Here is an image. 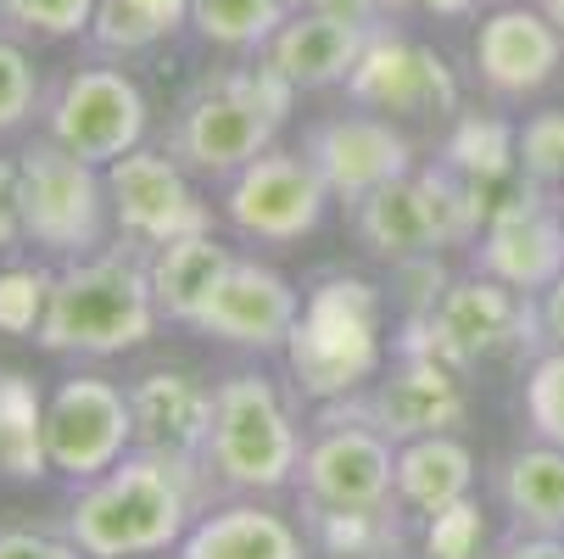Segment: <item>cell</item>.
<instances>
[{
	"label": "cell",
	"mask_w": 564,
	"mask_h": 559,
	"mask_svg": "<svg viewBox=\"0 0 564 559\" xmlns=\"http://www.w3.org/2000/svg\"><path fill=\"white\" fill-rule=\"evenodd\" d=\"M196 464L163 453H123L107 475L85 482L73 498L67 537L85 559H145L180 548L196 526Z\"/></svg>",
	"instance_id": "obj_1"
},
{
	"label": "cell",
	"mask_w": 564,
	"mask_h": 559,
	"mask_svg": "<svg viewBox=\"0 0 564 559\" xmlns=\"http://www.w3.org/2000/svg\"><path fill=\"white\" fill-rule=\"evenodd\" d=\"M156 291H151V258L129 247H101L90 258H73L56 286L40 325L45 353H78V358H112L151 336L156 325Z\"/></svg>",
	"instance_id": "obj_2"
},
{
	"label": "cell",
	"mask_w": 564,
	"mask_h": 559,
	"mask_svg": "<svg viewBox=\"0 0 564 559\" xmlns=\"http://www.w3.org/2000/svg\"><path fill=\"white\" fill-rule=\"evenodd\" d=\"M386 308L380 291L358 275H330L318 280L302 302V319L285 336V358L296 386L313 404H341L358 397L380 364H386Z\"/></svg>",
	"instance_id": "obj_3"
},
{
	"label": "cell",
	"mask_w": 564,
	"mask_h": 559,
	"mask_svg": "<svg viewBox=\"0 0 564 559\" xmlns=\"http://www.w3.org/2000/svg\"><path fill=\"white\" fill-rule=\"evenodd\" d=\"M291 101H296V85L269 62L218 73L180 107L174 157L207 180H235L274 146V129L291 118Z\"/></svg>",
	"instance_id": "obj_4"
},
{
	"label": "cell",
	"mask_w": 564,
	"mask_h": 559,
	"mask_svg": "<svg viewBox=\"0 0 564 559\" xmlns=\"http://www.w3.org/2000/svg\"><path fill=\"white\" fill-rule=\"evenodd\" d=\"M207 470L235 493H280L302 470V437L285 397L263 375H229L213 386Z\"/></svg>",
	"instance_id": "obj_5"
},
{
	"label": "cell",
	"mask_w": 564,
	"mask_h": 559,
	"mask_svg": "<svg viewBox=\"0 0 564 559\" xmlns=\"http://www.w3.org/2000/svg\"><path fill=\"white\" fill-rule=\"evenodd\" d=\"M352 224L375 258L402 264V258H425L436 247L475 241L487 213H480L475 191L442 163V169H414V174L380 185L375 196H364L352 207Z\"/></svg>",
	"instance_id": "obj_6"
},
{
	"label": "cell",
	"mask_w": 564,
	"mask_h": 559,
	"mask_svg": "<svg viewBox=\"0 0 564 559\" xmlns=\"http://www.w3.org/2000/svg\"><path fill=\"white\" fill-rule=\"evenodd\" d=\"M536 336H542V319L525 291H514L492 275H469V280H447L436 308L409 325L402 353H436V358L469 369V364L520 353Z\"/></svg>",
	"instance_id": "obj_7"
},
{
	"label": "cell",
	"mask_w": 564,
	"mask_h": 559,
	"mask_svg": "<svg viewBox=\"0 0 564 559\" xmlns=\"http://www.w3.org/2000/svg\"><path fill=\"white\" fill-rule=\"evenodd\" d=\"M23 180V235L56 258H90L107 241V169L62 151L56 140H34L18 163Z\"/></svg>",
	"instance_id": "obj_8"
},
{
	"label": "cell",
	"mask_w": 564,
	"mask_h": 559,
	"mask_svg": "<svg viewBox=\"0 0 564 559\" xmlns=\"http://www.w3.org/2000/svg\"><path fill=\"white\" fill-rule=\"evenodd\" d=\"M469 415L464 369L436 358V353H402L391 375H375L364 397H341V404H318V420H364L391 442L414 437H442L458 431Z\"/></svg>",
	"instance_id": "obj_9"
},
{
	"label": "cell",
	"mask_w": 564,
	"mask_h": 559,
	"mask_svg": "<svg viewBox=\"0 0 564 559\" xmlns=\"http://www.w3.org/2000/svg\"><path fill=\"white\" fill-rule=\"evenodd\" d=\"M51 140L73 157H85L96 169H112L118 157H129L134 146H145V96L123 67H73L56 96H51Z\"/></svg>",
	"instance_id": "obj_10"
},
{
	"label": "cell",
	"mask_w": 564,
	"mask_h": 559,
	"mask_svg": "<svg viewBox=\"0 0 564 559\" xmlns=\"http://www.w3.org/2000/svg\"><path fill=\"white\" fill-rule=\"evenodd\" d=\"M347 96L386 118H447V112H458V78L436 45L375 23L369 45L347 78Z\"/></svg>",
	"instance_id": "obj_11"
},
{
	"label": "cell",
	"mask_w": 564,
	"mask_h": 559,
	"mask_svg": "<svg viewBox=\"0 0 564 559\" xmlns=\"http://www.w3.org/2000/svg\"><path fill=\"white\" fill-rule=\"evenodd\" d=\"M134 448V409L129 391H118L101 375H73L45 404V453L51 470L73 482H96Z\"/></svg>",
	"instance_id": "obj_12"
},
{
	"label": "cell",
	"mask_w": 564,
	"mask_h": 559,
	"mask_svg": "<svg viewBox=\"0 0 564 559\" xmlns=\"http://www.w3.org/2000/svg\"><path fill=\"white\" fill-rule=\"evenodd\" d=\"M325 202H330V185H325V174L307 163V151L291 157V151L269 146L258 163H247L229 180L224 218L247 235V241L285 247V241H302V235L318 229Z\"/></svg>",
	"instance_id": "obj_13"
},
{
	"label": "cell",
	"mask_w": 564,
	"mask_h": 559,
	"mask_svg": "<svg viewBox=\"0 0 564 559\" xmlns=\"http://www.w3.org/2000/svg\"><path fill=\"white\" fill-rule=\"evenodd\" d=\"M475 258H480V275H492L525 297L547 291L564 275V213L553 191L520 174L509 196L492 207L487 229H480Z\"/></svg>",
	"instance_id": "obj_14"
},
{
	"label": "cell",
	"mask_w": 564,
	"mask_h": 559,
	"mask_svg": "<svg viewBox=\"0 0 564 559\" xmlns=\"http://www.w3.org/2000/svg\"><path fill=\"white\" fill-rule=\"evenodd\" d=\"M107 196H112L118 229L129 235V241H145V247H163V241H180V235L213 229L207 202L196 196V185L180 169V157H169V151L134 146L129 157H118V163L107 169Z\"/></svg>",
	"instance_id": "obj_15"
},
{
	"label": "cell",
	"mask_w": 564,
	"mask_h": 559,
	"mask_svg": "<svg viewBox=\"0 0 564 559\" xmlns=\"http://www.w3.org/2000/svg\"><path fill=\"white\" fill-rule=\"evenodd\" d=\"M318 431L302 448V487L307 504L325 509H386L397 493V442L380 437L364 420H318Z\"/></svg>",
	"instance_id": "obj_16"
},
{
	"label": "cell",
	"mask_w": 564,
	"mask_h": 559,
	"mask_svg": "<svg viewBox=\"0 0 564 559\" xmlns=\"http://www.w3.org/2000/svg\"><path fill=\"white\" fill-rule=\"evenodd\" d=\"M475 73L503 101H531L564 73V34L542 7H498L475 29Z\"/></svg>",
	"instance_id": "obj_17"
},
{
	"label": "cell",
	"mask_w": 564,
	"mask_h": 559,
	"mask_svg": "<svg viewBox=\"0 0 564 559\" xmlns=\"http://www.w3.org/2000/svg\"><path fill=\"white\" fill-rule=\"evenodd\" d=\"M307 163L325 174L330 196L358 207L380 185L414 174V146H409V135H402L391 118L347 112V118H325L307 135Z\"/></svg>",
	"instance_id": "obj_18"
},
{
	"label": "cell",
	"mask_w": 564,
	"mask_h": 559,
	"mask_svg": "<svg viewBox=\"0 0 564 559\" xmlns=\"http://www.w3.org/2000/svg\"><path fill=\"white\" fill-rule=\"evenodd\" d=\"M296 319H302V297H296V286L280 269L235 258V269L213 291V302L202 308L196 331L218 336L229 347H258L263 353V347H285Z\"/></svg>",
	"instance_id": "obj_19"
},
{
	"label": "cell",
	"mask_w": 564,
	"mask_h": 559,
	"mask_svg": "<svg viewBox=\"0 0 564 559\" xmlns=\"http://www.w3.org/2000/svg\"><path fill=\"white\" fill-rule=\"evenodd\" d=\"M369 29L358 12L347 7H325V12H291L285 29L263 45V62L274 73H285L296 90H330V85H347L364 45H369Z\"/></svg>",
	"instance_id": "obj_20"
},
{
	"label": "cell",
	"mask_w": 564,
	"mask_h": 559,
	"mask_svg": "<svg viewBox=\"0 0 564 559\" xmlns=\"http://www.w3.org/2000/svg\"><path fill=\"white\" fill-rule=\"evenodd\" d=\"M134 409V448L163 453V459H207L213 437V391L191 369H151L129 386Z\"/></svg>",
	"instance_id": "obj_21"
},
{
	"label": "cell",
	"mask_w": 564,
	"mask_h": 559,
	"mask_svg": "<svg viewBox=\"0 0 564 559\" xmlns=\"http://www.w3.org/2000/svg\"><path fill=\"white\" fill-rule=\"evenodd\" d=\"M235 269V252L218 241L213 229H196V235H180V241H163L151 252V291H156V308L180 325H196L202 308L213 302V291L224 286V275Z\"/></svg>",
	"instance_id": "obj_22"
},
{
	"label": "cell",
	"mask_w": 564,
	"mask_h": 559,
	"mask_svg": "<svg viewBox=\"0 0 564 559\" xmlns=\"http://www.w3.org/2000/svg\"><path fill=\"white\" fill-rule=\"evenodd\" d=\"M180 559H302V531L274 509L224 504L185 531Z\"/></svg>",
	"instance_id": "obj_23"
},
{
	"label": "cell",
	"mask_w": 564,
	"mask_h": 559,
	"mask_svg": "<svg viewBox=\"0 0 564 559\" xmlns=\"http://www.w3.org/2000/svg\"><path fill=\"white\" fill-rule=\"evenodd\" d=\"M469 487H475V453L453 431L397 442V498L409 509L436 515V509L469 498Z\"/></svg>",
	"instance_id": "obj_24"
},
{
	"label": "cell",
	"mask_w": 564,
	"mask_h": 559,
	"mask_svg": "<svg viewBox=\"0 0 564 559\" xmlns=\"http://www.w3.org/2000/svg\"><path fill=\"white\" fill-rule=\"evenodd\" d=\"M498 498L514 515L520 531H547L564 537V448L536 442L503 459L498 470Z\"/></svg>",
	"instance_id": "obj_25"
},
{
	"label": "cell",
	"mask_w": 564,
	"mask_h": 559,
	"mask_svg": "<svg viewBox=\"0 0 564 559\" xmlns=\"http://www.w3.org/2000/svg\"><path fill=\"white\" fill-rule=\"evenodd\" d=\"M45 470H51L45 397L29 375L0 369V475H12V482H40Z\"/></svg>",
	"instance_id": "obj_26"
},
{
	"label": "cell",
	"mask_w": 564,
	"mask_h": 559,
	"mask_svg": "<svg viewBox=\"0 0 564 559\" xmlns=\"http://www.w3.org/2000/svg\"><path fill=\"white\" fill-rule=\"evenodd\" d=\"M191 23V0H96L90 45L101 56H140Z\"/></svg>",
	"instance_id": "obj_27"
},
{
	"label": "cell",
	"mask_w": 564,
	"mask_h": 559,
	"mask_svg": "<svg viewBox=\"0 0 564 559\" xmlns=\"http://www.w3.org/2000/svg\"><path fill=\"white\" fill-rule=\"evenodd\" d=\"M285 18V0H191V29L218 51H263Z\"/></svg>",
	"instance_id": "obj_28"
},
{
	"label": "cell",
	"mask_w": 564,
	"mask_h": 559,
	"mask_svg": "<svg viewBox=\"0 0 564 559\" xmlns=\"http://www.w3.org/2000/svg\"><path fill=\"white\" fill-rule=\"evenodd\" d=\"M313 542L330 559H380L386 548H397V520H386L380 509H325V504H313Z\"/></svg>",
	"instance_id": "obj_29"
},
{
	"label": "cell",
	"mask_w": 564,
	"mask_h": 559,
	"mask_svg": "<svg viewBox=\"0 0 564 559\" xmlns=\"http://www.w3.org/2000/svg\"><path fill=\"white\" fill-rule=\"evenodd\" d=\"M51 286H56V275L29 269V264L0 269V336H40L45 308H51Z\"/></svg>",
	"instance_id": "obj_30"
},
{
	"label": "cell",
	"mask_w": 564,
	"mask_h": 559,
	"mask_svg": "<svg viewBox=\"0 0 564 559\" xmlns=\"http://www.w3.org/2000/svg\"><path fill=\"white\" fill-rule=\"evenodd\" d=\"M0 18L34 40H73V34H90L96 0H0Z\"/></svg>",
	"instance_id": "obj_31"
},
{
	"label": "cell",
	"mask_w": 564,
	"mask_h": 559,
	"mask_svg": "<svg viewBox=\"0 0 564 559\" xmlns=\"http://www.w3.org/2000/svg\"><path fill=\"white\" fill-rule=\"evenodd\" d=\"M525 420L542 442L564 448V347H547L525 375Z\"/></svg>",
	"instance_id": "obj_32"
},
{
	"label": "cell",
	"mask_w": 564,
	"mask_h": 559,
	"mask_svg": "<svg viewBox=\"0 0 564 559\" xmlns=\"http://www.w3.org/2000/svg\"><path fill=\"white\" fill-rule=\"evenodd\" d=\"M480 548H487V520L475 498L425 515V559H480Z\"/></svg>",
	"instance_id": "obj_33"
},
{
	"label": "cell",
	"mask_w": 564,
	"mask_h": 559,
	"mask_svg": "<svg viewBox=\"0 0 564 559\" xmlns=\"http://www.w3.org/2000/svg\"><path fill=\"white\" fill-rule=\"evenodd\" d=\"M40 107V73L18 40H0V135H12Z\"/></svg>",
	"instance_id": "obj_34"
},
{
	"label": "cell",
	"mask_w": 564,
	"mask_h": 559,
	"mask_svg": "<svg viewBox=\"0 0 564 559\" xmlns=\"http://www.w3.org/2000/svg\"><path fill=\"white\" fill-rule=\"evenodd\" d=\"M520 174L558 191L564 185V107L553 112H536L525 129H520Z\"/></svg>",
	"instance_id": "obj_35"
},
{
	"label": "cell",
	"mask_w": 564,
	"mask_h": 559,
	"mask_svg": "<svg viewBox=\"0 0 564 559\" xmlns=\"http://www.w3.org/2000/svg\"><path fill=\"white\" fill-rule=\"evenodd\" d=\"M85 548H78L73 537L56 542V537H40V531H0V559H78Z\"/></svg>",
	"instance_id": "obj_36"
},
{
	"label": "cell",
	"mask_w": 564,
	"mask_h": 559,
	"mask_svg": "<svg viewBox=\"0 0 564 559\" xmlns=\"http://www.w3.org/2000/svg\"><path fill=\"white\" fill-rule=\"evenodd\" d=\"M23 235V180H18V163L0 157V252Z\"/></svg>",
	"instance_id": "obj_37"
},
{
	"label": "cell",
	"mask_w": 564,
	"mask_h": 559,
	"mask_svg": "<svg viewBox=\"0 0 564 559\" xmlns=\"http://www.w3.org/2000/svg\"><path fill=\"white\" fill-rule=\"evenodd\" d=\"M487 559H564V537H547V531H520V537H509L498 553H487Z\"/></svg>",
	"instance_id": "obj_38"
},
{
	"label": "cell",
	"mask_w": 564,
	"mask_h": 559,
	"mask_svg": "<svg viewBox=\"0 0 564 559\" xmlns=\"http://www.w3.org/2000/svg\"><path fill=\"white\" fill-rule=\"evenodd\" d=\"M536 319H542V342H547V347H564V275L542 291Z\"/></svg>",
	"instance_id": "obj_39"
},
{
	"label": "cell",
	"mask_w": 564,
	"mask_h": 559,
	"mask_svg": "<svg viewBox=\"0 0 564 559\" xmlns=\"http://www.w3.org/2000/svg\"><path fill=\"white\" fill-rule=\"evenodd\" d=\"M369 7H386V12H425V18H469L480 0H369Z\"/></svg>",
	"instance_id": "obj_40"
},
{
	"label": "cell",
	"mask_w": 564,
	"mask_h": 559,
	"mask_svg": "<svg viewBox=\"0 0 564 559\" xmlns=\"http://www.w3.org/2000/svg\"><path fill=\"white\" fill-rule=\"evenodd\" d=\"M536 7H542V12L558 23V34H564V0H536Z\"/></svg>",
	"instance_id": "obj_41"
}]
</instances>
